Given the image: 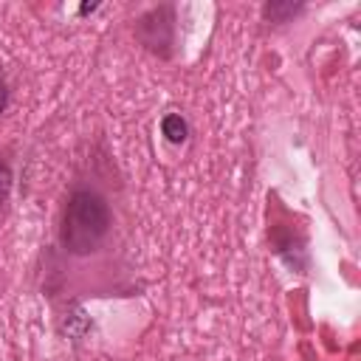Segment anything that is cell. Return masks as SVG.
Here are the masks:
<instances>
[{"label": "cell", "mask_w": 361, "mask_h": 361, "mask_svg": "<svg viewBox=\"0 0 361 361\" xmlns=\"http://www.w3.org/2000/svg\"><path fill=\"white\" fill-rule=\"evenodd\" d=\"M161 130H164V135H166L172 144H180V141H186V135H189V127H186L183 116H178V113H169V116H164V121H161Z\"/></svg>", "instance_id": "obj_2"}, {"label": "cell", "mask_w": 361, "mask_h": 361, "mask_svg": "<svg viewBox=\"0 0 361 361\" xmlns=\"http://www.w3.org/2000/svg\"><path fill=\"white\" fill-rule=\"evenodd\" d=\"M110 231V206L93 189H76L62 212L59 243L68 254L85 257L99 248V243Z\"/></svg>", "instance_id": "obj_1"}, {"label": "cell", "mask_w": 361, "mask_h": 361, "mask_svg": "<svg viewBox=\"0 0 361 361\" xmlns=\"http://www.w3.org/2000/svg\"><path fill=\"white\" fill-rule=\"evenodd\" d=\"M8 192H11V169L6 161H0V206L6 203Z\"/></svg>", "instance_id": "obj_3"}, {"label": "cell", "mask_w": 361, "mask_h": 361, "mask_svg": "<svg viewBox=\"0 0 361 361\" xmlns=\"http://www.w3.org/2000/svg\"><path fill=\"white\" fill-rule=\"evenodd\" d=\"M6 104H8V90H6V85L0 82V113L6 110Z\"/></svg>", "instance_id": "obj_4"}]
</instances>
